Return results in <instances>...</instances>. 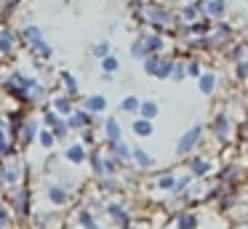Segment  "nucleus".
Masks as SVG:
<instances>
[{
    "mask_svg": "<svg viewBox=\"0 0 248 229\" xmlns=\"http://www.w3.org/2000/svg\"><path fill=\"white\" fill-rule=\"evenodd\" d=\"M22 37H24V43H27V46L35 51V56H40V59H51V46L46 43L43 30H40V27H35V24L24 27V30H22Z\"/></svg>",
    "mask_w": 248,
    "mask_h": 229,
    "instance_id": "obj_1",
    "label": "nucleus"
},
{
    "mask_svg": "<svg viewBox=\"0 0 248 229\" xmlns=\"http://www.w3.org/2000/svg\"><path fill=\"white\" fill-rule=\"evenodd\" d=\"M139 19L147 21V24H152V27H157V30H163V27H171V24H173V14H168L166 8H160V5H155V3L141 5Z\"/></svg>",
    "mask_w": 248,
    "mask_h": 229,
    "instance_id": "obj_2",
    "label": "nucleus"
},
{
    "mask_svg": "<svg viewBox=\"0 0 248 229\" xmlns=\"http://www.w3.org/2000/svg\"><path fill=\"white\" fill-rule=\"evenodd\" d=\"M200 136H203V125L187 128V131L182 133V138H179V144H176V157H184V154L192 152V149L200 144Z\"/></svg>",
    "mask_w": 248,
    "mask_h": 229,
    "instance_id": "obj_3",
    "label": "nucleus"
},
{
    "mask_svg": "<svg viewBox=\"0 0 248 229\" xmlns=\"http://www.w3.org/2000/svg\"><path fill=\"white\" fill-rule=\"evenodd\" d=\"M0 184L8 186V189H16V186H22V163H6L3 168H0Z\"/></svg>",
    "mask_w": 248,
    "mask_h": 229,
    "instance_id": "obj_4",
    "label": "nucleus"
},
{
    "mask_svg": "<svg viewBox=\"0 0 248 229\" xmlns=\"http://www.w3.org/2000/svg\"><path fill=\"white\" fill-rule=\"evenodd\" d=\"M11 205H14V211H16L19 216H27L30 213V189L27 186L11 189Z\"/></svg>",
    "mask_w": 248,
    "mask_h": 229,
    "instance_id": "obj_5",
    "label": "nucleus"
},
{
    "mask_svg": "<svg viewBox=\"0 0 248 229\" xmlns=\"http://www.w3.org/2000/svg\"><path fill=\"white\" fill-rule=\"evenodd\" d=\"M40 133V125H38V120H27L24 122V128L19 131V136H16V141L22 144V147H30V144L35 141V136Z\"/></svg>",
    "mask_w": 248,
    "mask_h": 229,
    "instance_id": "obj_6",
    "label": "nucleus"
},
{
    "mask_svg": "<svg viewBox=\"0 0 248 229\" xmlns=\"http://www.w3.org/2000/svg\"><path fill=\"white\" fill-rule=\"evenodd\" d=\"M16 32L14 30H0V56H11L16 48Z\"/></svg>",
    "mask_w": 248,
    "mask_h": 229,
    "instance_id": "obj_7",
    "label": "nucleus"
},
{
    "mask_svg": "<svg viewBox=\"0 0 248 229\" xmlns=\"http://www.w3.org/2000/svg\"><path fill=\"white\" fill-rule=\"evenodd\" d=\"M107 211H109V216H112V221L118 224L120 229H128V227H131V216H128V211H125V208L120 205V202H112V205H109Z\"/></svg>",
    "mask_w": 248,
    "mask_h": 229,
    "instance_id": "obj_8",
    "label": "nucleus"
},
{
    "mask_svg": "<svg viewBox=\"0 0 248 229\" xmlns=\"http://www.w3.org/2000/svg\"><path fill=\"white\" fill-rule=\"evenodd\" d=\"M64 157L70 160L72 165H83V163L88 160V152H86V147L78 141V144H70V147L64 149Z\"/></svg>",
    "mask_w": 248,
    "mask_h": 229,
    "instance_id": "obj_9",
    "label": "nucleus"
},
{
    "mask_svg": "<svg viewBox=\"0 0 248 229\" xmlns=\"http://www.w3.org/2000/svg\"><path fill=\"white\" fill-rule=\"evenodd\" d=\"M48 200L54 202L56 208L67 205V202H70V192H67V186H62V184H51V186H48Z\"/></svg>",
    "mask_w": 248,
    "mask_h": 229,
    "instance_id": "obj_10",
    "label": "nucleus"
},
{
    "mask_svg": "<svg viewBox=\"0 0 248 229\" xmlns=\"http://www.w3.org/2000/svg\"><path fill=\"white\" fill-rule=\"evenodd\" d=\"M120 136H123V128H120V122L115 120V117L104 120V138H107V144L120 141Z\"/></svg>",
    "mask_w": 248,
    "mask_h": 229,
    "instance_id": "obj_11",
    "label": "nucleus"
},
{
    "mask_svg": "<svg viewBox=\"0 0 248 229\" xmlns=\"http://www.w3.org/2000/svg\"><path fill=\"white\" fill-rule=\"evenodd\" d=\"M67 125H70V131H75V128H88V125H91V112L75 109L70 115V120H67Z\"/></svg>",
    "mask_w": 248,
    "mask_h": 229,
    "instance_id": "obj_12",
    "label": "nucleus"
},
{
    "mask_svg": "<svg viewBox=\"0 0 248 229\" xmlns=\"http://www.w3.org/2000/svg\"><path fill=\"white\" fill-rule=\"evenodd\" d=\"M211 128H214V133L221 138V141H224V138L232 133V120H230L227 115H219V117L214 120V125H211Z\"/></svg>",
    "mask_w": 248,
    "mask_h": 229,
    "instance_id": "obj_13",
    "label": "nucleus"
},
{
    "mask_svg": "<svg viewBox=\"0 0 248 229\" xmlns=\"http://www.w3.org/2000/svg\"><path fill=\"white\" fill-rule=\"evenodd\" d=\"M198 91L200 93H205V96H211L216 91V75L214 72H203L198 77Z\"/></svg>",
    "mask_w": 248,
    "mask_h": 229,
    "instance_id": "obj_14",
    "label": "nucleus"
},
{
    "mask_svg": "<svg viewBox=\"0 0 248 229\" xmlns=\"http://www.w3.org/2000/svg\"><path fill=\"white\" fill-rule=\"evenodd\" d=\"M8 154H16V147L11 144L6 125H3V120H0V157H8Z\"/></svg>",
    "mask_w": 248,
    "mask_h": 229,
    "instance_id": "obj_15",
    "label": "nucleus"
},
{
    "mask_svg": "<svg viewBox=\"0 0 248 229\" xmlns=\"http://www.w3.org/2000/svg\"><path fill=\"white\" fill-rule=\"evenodd\" d=\"M109 149H112V154L120 160V163H123V160H131V157H134V149H131L128 144L123 141V138H120V141H115V144H109Z\"/></svg>",
    "mask_w": 248,
    "mask_h": 229,
    "instance_id": "obj_16",
    "label": "nucleus"
},
{
    "mask_svg": "<svg viewBox=\"0 0 248 229\" xmlns=\"http://www.w3.org/2000/svg\"><path fill=\"white\" fill-rule=\"evenodd\" d=\"M141 40L150 48V53H163V48H166V37L160 35H141Z\"/></svg>",
    "mask_w": 248,
    "mask_h": 229,
    "instance_id": "obj_17",
    "label": "nucleus"
},
{
    "mask_svg": "<svg viewBox=\"0 0 248 229\" xmlns=\"http://www.w3.org/2000/svg\"><path fill=\"white\" fill-rule=\"evenodd\" d=\"M131 131L136 133V136H152V131H155V125H152V120H144V117H139V120H134V125H131Z\"/></svg>",
    "mask_w": 248,
    "mask_h": 229,
    "instance_id": "obj_18",
    "label": "nucleus"
},
{
    "mask_svg": "<svg viewBox=\"0 0 248 229\" xmlns=\"http://www.w3.org/2000/svg\"><path fill=\"white\" fill-rule=\"evenodd\" d=\"M173 64H176V59H171V56H163L160 59V67H157V75L155 77L157 80H168L173 75Z\"/></svg>",
    "mask_w": 248,
    "mask_h": 229,
    "instance_id": "obj_19",
    "label": "nucleus"
},
{
    "mask_svg": "<svg viewBox=\"0 0 248 229\" xmlns=\"http://www.w3.org/2000/svg\"><path fill=\"white\" fill-rule=\"evenodd\" d=\"M78 224H80L83 229H102V227H99V221L91 216L88 208H80V211H78Z\"/></svg>",
    "mask_w": 248,
    "mask_h": 229,
    "instance_id": "obj_20",
    "label": "nucleus"
},
{
    "mask_svg": "<svg viewBox=\"0 0 248 229\" xmlns=\"http://www.w3.org/2000/svg\"><path fill=\"white\" fill-rule=\"evenodd\" d=\"M107 109V99L102 93H93L86 99V112H104Z\"/></svg>",
    "mask_w": 248,
    "mask_h": 229,
    "instance_id": "obj_21",
    "label": "nucleus"
},
{
    "mask_svg": "<svg viewBox=\"0 0 248 229\" xmlns=\"http://www.w3.org/2000/svg\"><path fill=\"white\" fill-rule=\"evenodd\" d=\"M131 56H134L136 61H144L147 56H152V53H150V48L144 46V40H141V37H136V40L131 43Z\"/></svg>",
    "mask_w": 248,
    "mask_h": 229,
    "instance_id": "obj_22",
    "label": "nucleus"
},
{
    "mask_svg": "<svg viewBox=\"0 0 248 229\" xmlns=\"http://www.w3.org/2000/svg\"><path fill=\"white\" fill-rule=\"evenodd\" d=\"M131 160H134V163L139 165L141 170L152 168V157H150V154H147V152H144V149H141V147H134V157H131Z\"/></svg>",
    "mask_w": 248,
    "mask_h": 229,
    "instance_id": "obj_23",
    "label": "nucleus"
},
{
    "mask_svg": "<svg viewBox=\"0 0 248 229\" xmlns=\"http://www.w3.org/2000/svg\"><path fill=\"white\" fill-rule=\"evenodd\" d=\"M198 216H195V213H182V216L176 218V229H198Z\"/></svg>",
    "mask_w": 248,
    "mask_h": 229,
    "instance_id": "obj_24",
    "label": "nucleus"
},
{
    "mask_svg": "<svg viewBox=\"0 0 248 229\" xmlns=\"http://www.w3.org/2000/svg\"><path fill=\"white\" fill-rule=\"evenodd\" d=\"M118 69H120V59H118V56H112V53H109V56L102 59V72H104V75H109V77H112Z\"/></svg>",
    "mask_w": 248,
    "mask_h": 229,
    "instance_id": "obj_25",
    "label": "nucleus"
},
{
    "mask_svg": "<svg viewBox=\"0 0 248 229\" xmlns=\"http://www.w3.org/2000/svg\"><path fill=\"white\" fill-rule=\"evenodd\" d=\"M211 170V163L208 160H203V157H195L192 163H189V173L192 176H205Z\"/></svg>",
    "mask_w": 248,
    "mask_h": 229,
    "instance_id": "obj_26",
    "label": "nucleus"
},
{
    "mask_svg": "<svg viewBox=\"0 0 248 229\" xmlns=\"http://www.w3.org/2000/svg\"><path fill=\"white\" fill-rule=\"evenodd\" d=\"M139 112H141V117H144V120H155L157 112H160V107H157V101H141Z\"/></svg>",
    "mask_w": 248,
    "mask_h": 229,
    "instance_id": "obj_27",
    "label": "nucleus"
},
{
    "mask_svg": "<svg viewBox=\"0 0 248 229\" xmlns=\"http://www.w3.org/2000/svg\"><path fill=\"white\" fill-rule=\"evenodd\" d=\"M54 109L59 112V115H72V101H70V96H56L54 99Z\"/></svg>",
    "mask_w": 248,
    "mask_h": 229,
    "instance_id": "obj_28",
    "label": "nucleus"
},
{
    "mask_svg": "<svg viewBox=\"0 0 248 229\" xmlns=\"http://www.w3.org/2000/svg\"><path fill=\"white\" fill-rule=\"evenodd\" d=\"M176 181H179V176H173V173H163L160 179H157V189H163V192H173V189H176Z\"/></svg>",
    "mask_w": 248,
    "mask_h": 229,
    "instance_id": "obj_29",
    "label": "nucleus"
},
{
    "mask_svg": "<svg viewBox=\"0 0 248 229\" xmlns=\"http://www.w3.org/2000/svg\"><path fill=\"white\" fill-rule=\"evenodd\" d=\"M51 133H54L56 141H64L67 133H70V125H67V120H62V117H59V120H56L54 125H51Z\"/></svg>",
    "mask_w": 248,
    "mask_h": 229,
    "instance_id": "obj_30",
    "label": "nucleus"
},
{
    "mask_svg": "<svg viewBox=\"0 0 248 229\" xmlns=\"http://www.w3.org/2000/svg\"><path fill=\"white\" fill-rule=\"evenodd\" d=\"M160 59H163V53H152V56H147V59H144V72L155 77V75H157V67H160Z\"/></svg>",
    "mask_w": 248,
    "mask_h": 229,
    "instance_id": "obj_31",
    "label": "nucleus"
},
{
    "mask_svg": "<svg viewBox=\"0 0 248 229\" xmlns=\"http://www.w3.org/2000/svg\"><path fill=\"white\" fill-rule=\"evenodd\" d=\"M139 107H141V99H136V96H125L120 101V112H139Z\"/></svg>",
    "mask_w": 248,
    "mask_h": 229,
    "instance_id": "obj_32",
    "label": "nucleus"
},
{
    "mask_svg": "<svg viewBox=\"0 0 248 229\" xmlns=\"http://www.w3.org/2000/svg\"><path fill=\"white\" fill-rule=\"evenodd\" d=\"M198 16H203V14H200V8H198L195 3H187V5H184V11H182V19L187 21V24H189V21H195Z\"/></svg>",
    "mask_w": 248,
    "mask_h": 229,
    "instance_id": "obj_33",
    "label": "nucleus"
},
{
    "mask_svg": "<svg viewBox=\"0 0 248 229\" xmlns=\"http://www.w3.org/2000/svg\"><path fill=\"white\" fill-rule=\"evenodd\" d=\"M91 53H93V56L99 59V61H102L104 56H109V43H107V40L96 43V46H93V51H91Z\"/></svg>",
    "mask_w": 248,
    "mask_h": 229,
    "instance_id": "obj_34",
    "label": "nucleus"
},
{
    "mask_svg": "<svg viewBox=\"0 0 248 229\" xmlns=\"http://www.w3.org/2000/svg\"><path fill=\"white\" fill-rule=\"evenodd\" d=\"M62 80H64V85H67V93H78V80L75 77H72V75L70 72H62Z\"/></svg>",
    "mask_w": 248,
    "mask_h": 229,
    "instance_id": "obj_35",
    "label": "nucleus"
},
{
    "mask_svg": "<svg viewBox=\"0 0 248 229\" xmlns=\"http://www.w3.org/2000/svg\"><path fill=\"white\" fill-rule=\"evenodd\" d=\"M184 75H187V64H182V61H176L173 64V75H171V80H184Z\"/></svg>",
    "mask_w": 248,
    "mask_h": 229,
    "instance_id": "obj_36",
    "label": "nucleus"
},
{
    "mask_svg": "<svg viewBox=\"0 0 248 229\" xmlns=\"http://www.w3.org/2000/svg\"><path fill=\"white\" fill-rule=\"evenodd\" d=\"M54 141H56V138H54V133H51V131H40V147L48 149V147H54Z\"/></svg>",
    "mask_w": 248,
    "mask_h": 229,
    "instance_id": "obj_37",
    "label": "nucleus"
},
{
    "mask_svg": "<svg viewBox=\"0 0 248 229\" xmlns=\"http://www.w3.org/2000/svg\"><path fill=\"white\" fill-rule=\"evenodd\" d=\"M187 75H198V77L203 75V72H200V61H198V59H189V61H187Z\"/></svg>",
    "mask_w": 248,
    "mask_h": 229,
    "instance_id": "obj_38",
    "label": "nucleus"
},
{
    "mask_svg": "<svg viewBox=\"0 0 248 229\" xmlns=\"http://www.w3.org/2000/svg\"><path fill=\"white\" fill-rule=\"evenodd\" d=\"M248 77V61H237V80Z\"/></svg>",
    "mask_w": 248,
    "mask_h": 229,
    "instance_id": "obj_39",
    "label": "nucleus"
},
{
    "mask_svg": "<svg viewBox=\"0 0 248 229\" xmlns=\"http://www.w3.org/2000/svg\"><path fill=\"white\" fill-rule=\"evenodd\" d=\"M16 5H19V0H6V3H3V16H8Z\"/></svg>",
    "mask_w": 248,
    "mask_h": 229,
    "instance_id": "obj_40",
    "label": "nucleus"
},
{
    "mask_svg": "<svg viewBox=\"0 0 248 229\" xmlns=\"http://www.w3.org/2000/svg\"><path fill=\"white\" fill-rule=\"evenodd\" d=\"M6 224H8V213H6V208L0 205V229L6 227Z\"/></svg>",
    "mask_w": 248,
    "mask_h": 229,
    "instance_id": "obj_41",
    "label": "nucleus"
},
{
    "mask_svg": "<svg viewBox=\"0 0 248 229\" xmlns=\"http://www.w3.org/2000/svg\"><path fill=\"white\" fill-rule=\"evenodd\" d=\"M184 3H195V0H184Z\"/></svg>",
    "mask_w": 248,
    "mask_h": 229,
    "instance_id": "obj_42",
    "label": "nucleus"
},
{
    "mask_svg": "<svg viewBox=\"0 0 248 229\" xmlns=\"http://www.w3.org/2000/svg\"><path fill=\"white\" fill-rule=\"evenodd\" d=\"M128 229H131V227H128Z\"/></svg>",
    "mask_w": 248,
    "mask_h": 229,
    "instance_id": "obj_43",
    "label": "nucleus"
}]
</instances>
